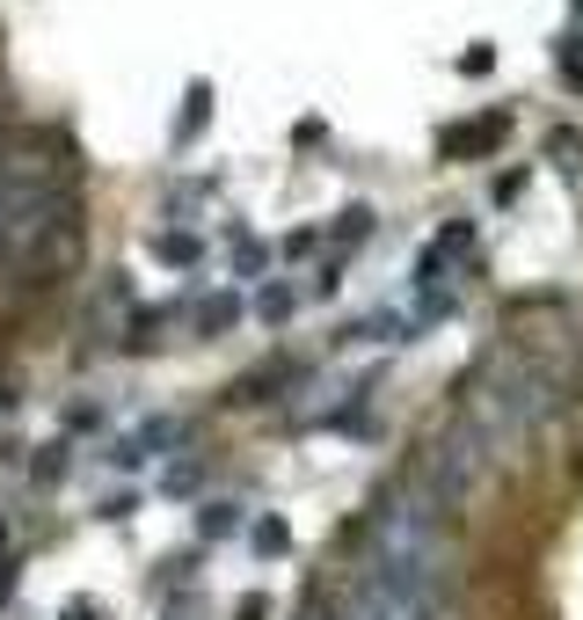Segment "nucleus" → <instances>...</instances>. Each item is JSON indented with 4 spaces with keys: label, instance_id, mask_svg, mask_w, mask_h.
<instances>
[{
    "label": "nucleus",
    "instance_id": "1",
    "mask_svg": "<svg viewBox=\"0 0 583 620\" xmlns=\"http://www.w3.org/2000/svg\"><path fill=\"white\" fill-rule=\"evenodd\" d=\"M445 606V533L424 489H394L372 512L357 577L343 591V620H438Z\"/></svg>",
    "mask_w": 583,
    "mask_h": 620
},
{
    "label": "nucleus",
    "instance_id": "2",
    "mask_svg": "<svg viewBox=\"0 0 583 620\" xmlns=\"http://www.w3.org/2000/svg\"><path fill=\"white\" fill-rule=\"evenodd\" d=\"M205 117H212V89H205V81H190V110H183L176 140H197V132H205Z\"/></svg>",
    "mask_w": 583,
    "mask_h": 620
},
{
    "label": "nucleus",
    "instance_id": "3",
    "mask_svg": "<svg viewBox=\"0 0 583 620\" xmlns=\"http://www.w3.org/2000/svg\"><path fill=\"white\" fill-rule=\"evenodd\" d=\"M227 321H241V300H233V292H219V300H205V307H197V329H205V337H219Z\"/></svg>",
    "mask_w": 583,
    "mask_h": 620
},
{
    "label": "nucleus",
    "instance_id": "4",
    "mask_svg": "<svg viewBox=\"0 0 583 620\" xmlns=\"http://www.w3.org/2000/svg\"><path fill=\"white\" fill-rule=\"evenodd\" d=\"M160 256H168V264H197V241L190 234H160Z\"/></svg>",
    "mask_w": 583,
    "mask_h": 620
},
{
    "label": "nucleus",
    "instance_id": "5",
    "mask_svg": "<svg viewBox=\"0 0 583 620\" xmlns=\"http://www.w3.org/2000/svg\"><path fill=\"white\" fill-rule=\"evenodd\" d=\"M256 555H284V526H278V518H263V526H256Z\"/></svg>",
    "mask_w": 583,
    "mask_h": 620
},
{
    "label": "nucleus",
    "instance_id": "6",
    "mask_svg": "<svg viewBox=\"0 0 583 620\" xmlns=\"http://www.w3.org/2000/svg\"><path fill=\"white\" fill-rule=\"evenodd\" d=\"M263 314H270V321L292 314V292H284V285H270V292H263Z\"/></svg>",
    "mask_w": 583,
    "mask_h": 620
},
{
    "label": "nucleus",
    "instance_id": "7",
    "mask_svg": "<svg viewBox=\"0 0 583 620\" xmlns=\"http://www.w3.org/2000/svg\"><path fill=\"white\" fill-rule=\"evenodd\" d=\"M227 526H241V512H233V504H212V512H205V533H227Z\"/></svg>",
    "mask_w": 583,
    "mask_h": 620
},
{
    "label": "nucleus",
    "instance_id": "8",
    "mask_svg": "<svg viewBox=\"0 0 583 620\" xmlns=\"http://www.w3.org/2000/svg\"><path fill=\"white\" fill-rule=\"evenodd\" d=\"M300 620H343V613H329L321 599H306V613H300Z\"/></svg>",
    "mask_w": 583,
    "mask_h": 620
},
{
    "label": "nucleus",
    "instance_id": "9",
    "mask_svg": "<svg viewBox=\"0 0 583 620\" xmlns=\"http://www.w3.org/2000/svg\"><path fill=\"white\" fill-rule=\"evenodd\" d=\"M562 73H569V81H576V89H583V59H569V66H562Z\"/></svg>",
    "mask_w": 583,
    "mask_h": 620
}]
</instances>
